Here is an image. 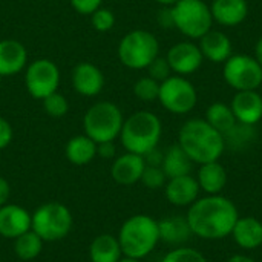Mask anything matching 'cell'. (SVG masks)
<instances>
[{"instance_id": "obj_1", "label": "cell", "mask_w": 262, "mask_h": 262, "mask_svg": "<svg viewBox=\"0 0 262 262\" xmlns=\"http://www.w3.org/2000/svg\"><path fill=\"white\" fill-rule=\"evenodd\" d=\"M186 218L195 236L218 241L232 235L239 213L232 200L221 195H209L198 198L189 206Z\"/></svg>"}, {"instance_id": "obj_2", "label": "cell", "mask_w": 262, "mask_h": 262, "mask_svg": "<svg viewBox=\"0 0 262 262\" xmlns=\"http://www.w3.org/2000/svg\"><path fill=\"white\" fill-rule=\"evenodd\" d=\"M178 144L198 164L218 161L226 150L224 135L201 118L189 120L181 126Z\"/></svg>"}, {"instance_id": "obj_3", "label": "cell", "mask_w": 262, "mask_h": 262, "mask_svg": "<svg viewBox=\"0 0 262 262\" xmlns=\"http://www.w3.org/2000/svg\"><path fill=\"white\" fill-rule=\"evenodd\" d=\"M117 238L123 256L143 259L160 243L158 221L149 215H134L123 223Z\"/></svg>"}, {"instance_id": "obj_4", "label": "cell", "mask_w": 262, "mask_h": 262, "mask_svg": "<svg viewBox=\"0 0 262 262\" xmlns=\"http://www.w3.org/2000/svg\"><path fill=\"white\" fill-rule=\"evenodd\" d=\"M161 132V120L149 111H140L124 120L120 140L126 152L144 157L147 152L158 147Z\"/></svg>"}, {"instance_id": "obj_5", "label": "cell", "mask_w": 262, "mask_h": 262, "mask_svg": "<svg viewBox=\"0 0 262 262\" xmlns=\"http://www.w3.org/2000/svg\"><path fill=\"white\" fill-rule=\"evenodd\" d=\"M31 215V230H34L45 243H57L64 239L74 226L71 210L57 201H49L38 206Z\"/></svg>"}, {"instance_id": "obj_6", "label": "cell", "mask_w": 262, "mask_h": 262, "mask_svg": "<svg viewBox=\"0 0 262 262\" xmlns=\"http://www.w3.org/2000/svg\"><path fill=\"white\" fill-rule=\"evenodd\" d=\"M123 123L124 118L121 109L111 101H98L92 104L83 117L84 134L97 144L118 138Z\"/></svg>"}, {"instance_id": "obj_7", "label": "cell", "mask_w": 262, "mask_h": 262, "mask_svg": "<svg viewBox=\"0 0 262 262\" xmlns=\"http://www.w3.org/2000/svg\"><path fill=\"white\" fill-rule=\"evenodd\" d=\"M160 52L157 37L144 29L127 32L118 45V58L129 69H146Z\"/></svg>"}, {"instance_id": "obj_8", "label": "cell", "mask_w": 262, "mask_h": 262, "mask_svg": "<svg viewBox=\"0 0 262 262\" xmlns=\"http://www.w3.org/2000/svg\"><path fill=\"white\" fill-rule=\"evenodd\" d=\"M172 15L173 28L190 38H201L213 25L210 6L203 0H178L172 6Z\"/></svg>"}, {"instance_id": "obj_9", "label": "cell", "mask_w": 262, "mask_h": 262, "mask_svg": "<svg viewBox=\"0 0 262 262\" xmlns=\"http://www.w3.org/2000/svg\"><path fill=\"white\" fill-rule=\"evenodd\" d=\"M158 100L161 106L175 115L189 114L198 101L195 86L181 75H170L160 83Z\"/></svg>"}, {"instance_id": "obj_10", "label": "cell", "mask_w": 262, "mask_h": 262, "mask_svg": "<svg viewBox=\"0 0 262 262\" xmlns=\"http://www.w3.org/2000/svg\"><path fill=\"white\" fill-rule=\"evenodd\" d=\"M224 80L236 92L258 91L262 84V68L255 57L238 54L230 55L224 61Z\"/></svg>"}, {"instance_id": "obj_11", "label": "cell", "mask_w": 262, "mask_h": 262, "mask_svg": "<svg viewBox=\"0 0 262 262\" xmlns=\"http://www.w3.org/2000/svg\"><path fill=\"white\" fill-rule=\"evenodd\" d=\"M26 89L31 97L43 100L48 95L57 92L60 84L58 66L48 58H38L28 64L25 72Z\"/></svg>"}, {"instance_id": "obj_12", "label": "cell", "mask_w": 262, "mask_h": 262, "mask_svg": "<svg viewBox=\"0 0 262 262\" xmlns=\"http://www.w3.org/2000/svg\"><path fill=\"white\" fill-rule=\"evenodd\" d=\"M203 58L200 46L190 41H180L173 45L166 55L172 72L181 77L196 72L203 64Z\"/></svg>"}, {"instance_id": "obj_13", "label": "cell", "mask_w": 262, "mask_h": 262, "mask_svg": "<svg viewBox=\"0 0 262 262\" xmlns=\"http://www.w3.org/2000/svg\"><path fill=\"white\" fill-rule=\"evenodd\" d=\"M31 221L32 215L25 207L6 203L0 207V236L15 239L31 230Z\"/></svg>"}, {"instance_id": "obj_14", "label": "cell", "mask_w": 262, "mask_h": 262, "mask_svg": "<svg viewBox=\"0 0 262 262\" xmlns=\"http://www.w3.org/2000/svg\"><path fill=\"white\" fill-rule=\"evenodd\" d=\"M72 86L80 95L95 97L104 88V75L94 63L81 61L72 69Z\"/></svg>"}, {"instance_id": "obj_15", "label": "cell", "mask_w": 262, "mask_h": 262, "mask_svg": "<svg viewBox=\"0 0 262 262\" xmlns=\"http://www.w3.org/2000/svg\"><path fill=\"white\" fill-rule=\"evenodd\" d=\"M238 123L255 126L262 120V95L256 91H239L230 104Z\"/></svg>"}, {"instance_id": "obj_16", "label": "cell", "mask_w": 262, "mask_h": 262, "mask_svg": "<svg viewBox=\"0 0 262 262\" xmlns=\"http://www.w3.org/2000/svg\"><path fill=\"white\" fill-rule=\"evenodd\" d=\"M200 184L196 178L192 175H183L177 178H170L166 183V198L170 204L177 207H186L192 206L200 195Z\"/></svg>"}, {"instance_id": "obj_17", "label": "cell", "mask_w": 262, "mask_h": 262, "mask_svg": "<svg viewBox=\"0 0 262 262\" xmlns=\"http://www.w3.org/2000/svg\"><path fill=\"white\" fill-rule=\"evenodd\" d=\"M144 167L146 161L141 155L126 152L114 161L111 167V175L115 183L121 186H132L141 180Z\"/></svg>"}, {"instance_id": "obj_18", "label": "cell", "mask_w": 262, "mask_h": 262, "mask_svg": "<svg viewBox=\"0 0 262 262\" xmlns=\"http://www.w3.org/2000/svg\"><path fill=\"white\" fill-rule=\"evenodd\" d=\"M28 63V51L17 40H0V75L11 77L25 69Z\"/></svg>"}, {"instance_id": "obj_19", "label": "cell", "mask_w": 262, "mask_h": 262, "mask_svg": "<svg viewBox=\"0 0 262 262\" xmlns=\"http://www.w3.org/2000/svg\"><path fill=\"white\" fill-rule=\"evenodd\" d=\"M213 21L233 28L241 25L249 15L247 0H213L210 6Z\"/></svg>"}, {"instance_id": "obj_20", "label": "cell", "mask_w": 262, "mask_h": 262, "mask_svg": "<svg viewBox=\"0 0 262 262\" xmlns=\"http://www.w3.org/2000/svg\"><path fill=\"white\" fill-rule=\"evenodd\" d=\"M200 51L204 58L213 63H224L232 55V41L224 32L210 29L200 38Z\"/></svg>"}, {"instance_id": "obj_21", "label": "cell", "mask_w": 262, "mask_h": 262, "mask_svg": "<svg viewBox=\"0 0 262 262\" xmlns=\"http://www.w3.org/2000/svg\"><path fill=\"white\" fill-rule=\"evenodd\" d=\"M232 236L241 249L255 250L262 246V223L253 216H239L232 230Z\"/></svg>"}, {"instance_id": "obj_22", "label": "cell", "mask_w": 262, "mask_h": 262, "mask_svg": "<svg viewBox=\"0 0 262 262\" xmlns=\"http://www.w3.org/2000/svg\"><path fill=\"white\" fill-rule=\"evenodd\" d=\"M158 229L160 241H164L170 246H183L193 236L186 216H167L158 221Z\"/></svg>"}, {"instance_id": "obj_23", "label": "cell", "mask_w": 262, "mask_h": 262, "mask_svg": "<svg viewBox=\"0 0 262 262\" xmlns=\"http://www.w3.org/2000/svg\"><path fill=\"white\" fill-rule=\"evenodd\" d=\"M196 181L207 195H220L227 186V170L218 161L201 164Z\"/></svg>"}, {"instance_id": "obj_24", "label": "cell", "mask_w": 262, "mask_h": 262, "mask_svg": "<svg viewBox=\"0 0 262 262\" xmlns=\"http://www.w3.org/2000/svg\"><path fill=\"white\" fill-rule=\"evenodd\" d=\"M91 262H118L123 258V252L118 238L109 233L98 235L89 246Z\"/></svg>"}, {"instance_id": "obj_25", "label": "cell", "mask_w": 262, "mask_h": 262, "mask_svg": "<svg viewBox=\"0 0 262 262\" xmlns=\"http://www.w3.org/2000/svg\"><path fill=\"white\" fill-rule=\"evenodd\" d=\"M97 157V143L86 134L72 137L66 144V158L75 166L89 164Z\"/></svg>"}, {"instance_id": "obj_26", "label": "cell", "mask_w": 262, "mask_h": 262, "mask_svg": "<svg viewBox=\"0 0 262 262\" xmlns=\"http://www.w3.org/2000/svg\"><path fill=\"white\" fill-rule=\"evenodd\" d=\"M192 167H193V161L189 158V155L183 150V147L178 143L166 150L161 169L164 170L167 180L183 175H190Z\"/></svg>"}, {"instance_id": "obj_27", "label": "cell", "mask_w": 262, "mask_h": 262, "mask_svg": "<svg viewBox=\"0 0 262 262\" xmlns=\"http://www.w3.org/2000/svg\"><path fill=\"white\" fill-rule=\"evenodd\" d=\"M206 121L212 127H215L220 134H223V135L230 132L235 127V124L238 123L232 107L227 106L226 103H221V101L212 103L207 107V111H206Z\"/></svg>"}, {"instance_id": "obj_28", "label": "cell", "mask_w": 262, "mask_h": 262, "mask_svg": "<svg viewBox=\"0 0 262 262\" xmlns=\"http://www.w3.org/2000/svg\"><path fill=\"white\" fill-rule=\"evenodd\" d=\"M43 243L45 241L34 230H28L14 239V252L21 261H32L41 253Z\"/></svg>"}, {"instance_id": "obj_29", "label": "cell", "mask_w": 262, "mask_h": 262, "mask_svg": "<svg viewBox=\"0 0 262 262\" xmlns=\"http://www.w3.org/2000/svg\"><path fill=\"white\" fill-rule=\"evenodd\" d=\"M255 138H256L255 126H249V124H243V123H236L235 127L224 135L226 147L229 146L233 150L247 147L252 141H255Z\"/></svg>"}, {"instance_id": "obj_30", "label": "cell", "mask_w": 262, "mask_h": 262, "mask_svg": "<svg viewBox=\"0 0 262 262\" xmlns=\"http://www.w3.org/2000/svg\"><path fill=\"white\" fill-rule=\"evenodd\" d=\"M134 94L138 100L152 103L158 100L160 95V81L154 80L152 77H141L140 80L135 81L134 84Z\"/></svg>"}, {"instance_id": "obj_31", "label": "cell", "mask_w": 262, "mask_h": 262, "mask_svg": "<svg viewBox=\"0 0 262 262\" xmlns=\"http://www.w3.org/2000/svg\"><path fill=\"white\" fill-rule=\"evenodd\" d=\"M41 101H43L45 112L52 118H61L69 111V103H68V100H66V97L63 94L54 92V94L48 95L46 98H43Z\"/></svg>"}, {"instance_id": "obj_32", "label": "cell", "mask_w": 262, "mask_h": 262, "mask_svg": "<svg viewBox=\"0 0 262 262\" xmlns=\"http://www.w3.org/2000/svg\"><path fill=\"white\" fill-rule=\"evenodd\" d=\"M161 262H207V259L196 249L178 247V249L169 252Z\"/></svg>"}, {"instance_id": "obj_33", "label": "cell", "mask_w": 262, "mask_h": 262, "mask_svg": "<svg viewBox=\"0 0 262 262\" xmlns=\"http://www.w3.org/2000/svg\"><path fill=\"white\" fill-rule=\"evenodd\" d=\"M91 21L95 31L98 32H107L114 28L115 25V15L111 9L107 8H98L91 14Z\"/></svg>"}, {"instance_id": "obj_34", "label": "cell", "mask_w": 262, "mask_h": 262, "mask_svg": "<svg viewBox=\"0 0 262 262\" xmlns=\"http://www.w3.org/2000/svg\"><path fill=\"white\" fill-rule=\"evenodd\" d=\"M166 173L161 167H157V166H146L144 170H143V175H141V183L147 187V189H160L163 186H166Z\"/></svg>"}, {"instance_id": "obj_35", "label": "cell", "mask_w": 262, "mask_h": 262, "mask_svg": "<svg viewBox=\"0 0 262 262\" xmlns=\"http://www.w3.org/2000/svg\"><path fill=\"white\" fill-rule=\"evenodd\" d=\"M147 72H149V77H152L154 80H157V81H164L166 78H169L170 77V74H172V69H170V66H169V61L166 60V58H163V57H157L147 68Z\"/></svg>"}, {"instance_id": "obj_36", "label": "cell", "mask_w": 262, "mask_h": 262, "mask_svg": "<svg viewBox=\"0 0 262 262\" xmlns=\"http://www.w3.org/2000/svg\"><path fill=\"white\" fill-rule=\"evenodd\" d=\"M71 6L81 15H91L101 6L103 0H69Z\"/></svg>"}, {"instance_id": "obj_37", "label": "cell", "mask_w": 262, "mask_h": 262, "mask_svg": "<svg viewBox=\"0 0 262 262\" xmlns=\"http://www.w3.org/2000/svg\"><path fill=\"white\" fill-rule=\"evenodd\" d=\"M14 138V130L12 126L9 124L8 120H5L3 117H0V150L8 147L11 144Z\"/></svg>"}, {"instance_id": "obj_38", "label": "cell", "mask_w": 262, "mask_h": 262, "mask_svg": "<svg viewBox=\"0 0 262 262\" xmlns=\"http://www.w3.org/2000/svg\"><path fill=\"white\" fill-rule=\"evenodd\" d=\"M143 158H144V161H146V166H157V167H161L164 154H163L158 147H155V149H152L150 152H147Z\"/></svg>"}, {"instance_id": "obj_39", "label": "cell", "mask_w": 262, "mask_h": 262, "mask_svg": "<svg viewBox=\"0 0 262 262\" xmlns=\"http://www.w3.org/2000/svg\"><path fill=\"white\" fill-rule=\"evenodd\" d=\"M97 155L104 158V160H111L115 157V146L114 141H106V143H100L97 144Z\"/></svg>"}, {"instance_id": "obj_40", "label": "cell", "mask_w": 262, "mask_h": 262, "mask_svg": "<svg viewBox=\"0 0 262 262\" xmlns=\"http://www.w3.org/2000/svg\"><path fill=\"white\" fill-rule=\"evenodd\" d=\"M158 21L163 28H173V15L172 6H164L158 14Z\"/></svg>"}, {"instance_id": "obj_41", "label": "cell", "mask_w": 262, "mask_h": 262, "mask_svg": "<svg viewBox=\"0 0 262 262\" xmlns=\"http://www.w3.org/2000/svg\"><path fill=\"white\" fill-rule=\"evenodd\" d=\"M9 196H11V187H9V183L0 177V207L5 206L8 201H9Z\"/></svg>"}, {"instance_id": "obj_42", "label": "cell", "mask_w": 262, "mask_h": 262, "mask_svg": "<svg viewBox=\"0 0 262 262\" xmlns=\"http://www.w3.org/2000/svg\"><path fill=\"white\" fill-rule=\"evenodd\" d=\"M255 58H256V61L261 64L262 68V37L256 41V46H255Z\"/></svg>"}, {"instance_id": "obj_43", "label": "cell", "mask_w": 262, "mask_h": 262, "mask_svg": "<svg viewBox=\"0 0 262 262\" xmlns=\"http://www.w3.org/2000/svg\"><path fill=\"white\" fill-rule=\"evenodd\" d=\"M227 262H256L253 258L247 256V255H233Z\"/></svg>"}, {"instance_id": "obj_44", "label": "cell", "mask_w": 262, "mask_h": 262, "mask_svg": "<svg viewBox=\"0 0 262 262\" xmlns=\"http://www.w3.org/2000/svg\"><path fill=\"white\" fill-rule=\"evenodd\" d=\"M155 2H158L163 6H173L178 0H155Z\"/></svg>"}, {"instance_id": "obj_45", "label": "cell", "mask_w": 262, "mask_h": 262, "mask_svg": "<svg viewBox=\"0 0 262 262\" xmlns=\"http://www.w3.org/2000/svg\"><path fill=\"white\" fill-rule=\"evenodd\" d=\"M118 262H140V259H135V258H129V256H123Z\"/></svg>"}, {"instance_id": "obj_46", "label": "cell", "mask_w": 262, "mask_h": 262, "mask_svg": "<svg viewBox=\"0 0 262 262\" xmlns=\"http://www.w3.org/2000/svg\"><path fill=\"white\" fill-rule=\"evenodd\" d=\"M0 81H2V75H0Z\"/></svg>"}]
</instances>
